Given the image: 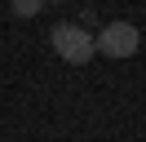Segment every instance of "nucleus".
Instances as JSON below:
<instances>
[{
  "instance_id": "2",
  "label": "nucleus",
  "mask_w": 146,
  "mask_h": 142,
  "mask_svg": "<svg viewBox=\"0 0 146 142\" xmlns=\"http://www.w3.org/2000/svg\"><path fill=\"white\" fill-rule=\"evenodd\" d=\"M93 44H98V53H106V58H133L137 44H142V31H137L133 22H106L93 36Z\"/></svg>"
},
{
  "instance_id": "1",
  "label": "nucleus",
  "mask_w": 146,
  "mask_h": 142,
  "mask_svg": "<svg viewBox=\"0 0 146 142\" xmlns=\"http://www.w3.org/2000/svg\"><path fill=\"white\" fill-rule=\"evenodd\" d=\"M49 44H53V53L62 62H71V67H84V62L98 53L93 36L84 31V27H75V22H58L53 31H49Z\"/></svg>"
},
{
  "instance_id": "3",
  "label": "nucleus",
  "mask_w": 146,
  "mask_h": 142,
  "mask_svg": "<svg viewBox=\"0 0 146 142\" xmlns=\"http://www.w3.org/2000/svg\"><path fill=\"white\" fill-rule=\"evenodd\" d=\"M13 13H22V18L40 13V0H18V5H13Z\"/></svg>"
}]
</instances>
